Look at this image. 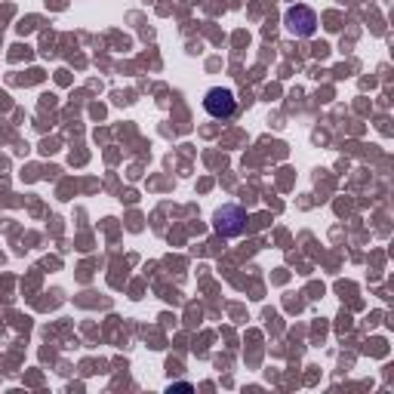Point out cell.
Here are the masks:
<instances>
[{"label": "cell", "instance_id": "6da1fadb", "mask_svg": "<svg viewBox=\"0 0 394 394\" xmlns=\"http://www.w3.org/2000/svg\"><path fill=\"white\" fill-rule=\"evenodd\" d=\"M213 228L222 237H240L246 231V209L237 207V203H225V207L215 209Z\"/></svg>", "mask_w": 394, "mask_h": 394}, {"label": "cell", "instance_id": "7a4b0ae2", "mask_svg": "<svg viewBox=\"0 0 394 394\" xmlns=\"http://www.w3.org/2000/svg\"><path fill=\"white\" fill-rule=\"evenodd\" d=\"M203 111H207L209 117H215V120H228V117L237 114V98H234V92L225 90V86H213V90L203 96Z\"/></svg>", "mask_w": 394, "mask_h": 394}, {"label": "cell", "instance_id": "3957f363", "mask_svg": "<svg viewBox=\"0 0 394 394\" xmlns=\"http://www.w3.org/2000/svg\"><path fill=\"white\" fill-rule=\"evenodd\" d=\"M283 22H287L289 34H296V37H311L314 31H317V16H314V10L311 6H302V3L289 6Z\"/></svg>", "mask_w": 394, "mask_h": 394}, {"label": "cell", "instance_id": "277c9868", "mask_svg": "<svg viewBox=\"0 0 394 394\" xmlns=\"http://www.w3.org/2000/svg\"><path fill=\"white\" fill-rule=\"evenodd\" d=\"M170 388H176V391H191L188 382H179V385H170Z\"/></svg>", "mask_w": 394, "mask_h": 394}]
</instances>
